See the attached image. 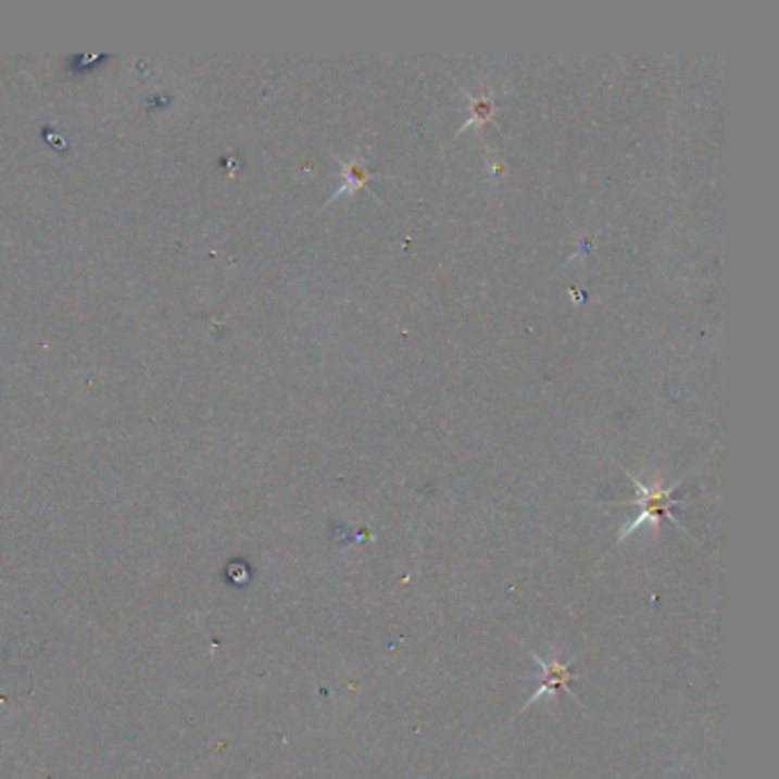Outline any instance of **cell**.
Masks as SVG:
<instances>
[{
	"label": "cell",
	"instance_id": "cell-2",
	"mask_svg": "<svg viewBox=\"0 0 779 779\" xmlns=\"http://www.w3.org/2000/svg\"><path fill=\"white\" fill-rule=\"evenodd\" d=\"M364 181H366V172H364V167H362V165H357V163H352V165H348V167H345V174H343V186H341V190H339V192H345V190H357L360 186H364Z\"/></svg>",
	"mask_w": 779,
	"mask_h": 779
},
{
	"label": "cell",
	"instance_id": "cell-1",
	"mask_svg": "<svg viewBox=\"0 0 779 779\" xmlns=\"http://www.w3.org/2000/svg\"><path fill=\"white\" fill-rule=\"evenodd\" d=\"M638 487H640V492H642V505H644V512H642V515L638 517V522H633V526L631 528H638L644 519H652V522H656V519H661V517H665L667 515V510H670V505H673V499H670V489H661V487H644V485H640L638 482Z\"/></svg>",
	"mask_w": 779,
	"mask_h": 779
},
{
	"label": "cell",
	"instance_id": "cell-3",
	"mask_svg": "<svg viewBox=\"0 0 779 779\" xmlns=\"http://www.w3.org/2000/svg\"><path fill=\"white\" fill-rule=\"evenodd\" d=\"M489 113H492V103H489V101H480V103L476 105V110H474V120H472V124H474L476 120H485Z\"/></svg>",
	"mask_w": 779,
	"mask_h": 779
}]
</instances>
